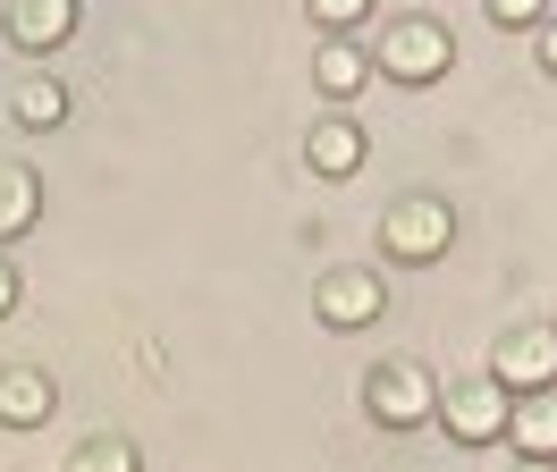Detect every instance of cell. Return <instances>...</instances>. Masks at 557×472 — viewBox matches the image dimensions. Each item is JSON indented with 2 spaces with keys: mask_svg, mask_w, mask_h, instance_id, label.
I'll return each instance as SVG.
<instances>
[{
  "mask_svg": "<svg viewBox=\"0 0 557 472\" xmlns=\"http://www.w3.org/2000/svg\"><path fill=\"white\" fill-rule=\"evenodd\" d=\"M456 42L440 17H388L381 42H372V76H397V85H431V76H448Z\"/></svg>",
  "mask_w": 557,
  "mask_h": 472,
  "instance_id": "6da1fadb",
  "label": "cell"
},
{
  "mask_svg": "<svg viewBox=\"0 0 557 472\" xmlns=\"http://www.w3.org/2000/svg\"><path fill=\"white\" fill-rule=\"evenodd\" d=\"M456 245V211L440 195H406L381 211V253L388 262H440Z\"/></svg>",
  "mask_w": 557,
  "mask_h": 472,
  "instance_id": "7a4b0ae2",
  "label": "cell"
},
{
  "mask_svg": "<svg viewBox=\"0 0 557 472\" xmlns=\"http://www.w3.org/2000/svg\"><path fill=\"white\" fill-rule=\"evenodd\" d=\"M363 405H372V422L381 431H422L431 413H440V380L422 363H381L363 380Z\"/></svg>",
  "mask_w": 557,
  "mask_h": 472,
  "instance_id": "3957f363",
  "label": "cell"
},
{
  "mask_svg": "<svg viewBox=\"0 0 557 472\" xmlns=\"http://www.w3.org/2000/svg\"><path fill=\"white\" fill-rule=\"evenodd\" d=\"M507 413H516V397H507V388H498V380L482 371V380L448 388L431 422H448V438H456V447H498V438H507Z\"/></svg>",
  "mask_w": 557,
  "mask_h": 472,
  "instance_id": "277c9868",
  "label": "cell"
},
{
  "mask_svg": "<svg viewBox=\"0 0 557 472\" xmlns=\"http://www.w3.org/2000/svg\"><path fill=\"white\" fill-rule=\"evenodd\" d=\"M381 303H388V278L381 270H321L313 278V312H321V330H363V321H381Z\"/></svg>",
  "mask_w": 557,
  "mask_h": 472,
  "instance_id": "5b68a950",
  "label": "cell"
},
{
  "mask_svg": "<svg viewBox=\"0 0 557 472\" xmlns=\"http://www.w3.org/2000/svg\"><path fill=\"white\" fill-rule=\"evenodd\" d=\"M490 380H498L507 397L557 388V330H549V321H532V330H507V337H498V355H490Z\"/></svg>",
  "mask_w": 557,
  "mask_h": 472,
  "instance_id": "8992f818",
  "label": "cell"
},
{
  "mask_svg": "<svg viewBox=\"0 0 557 472\" xmlns=\"http://www.w3.org/2000/svg\"><path fill=\"white\" fill-rule=\"evenodd\" d=\"M363 85H372V51H363L355 34H330V42L313 51V94L347 110V101L363 94Z\"/></svg>",
  "mask_w": 557,
  "mask_h": 472,
  "instance_id": "52a82bcc",
  "label": "cell"
},
{
  "mask_svg": "<svg viewBox=\"0 0 557 472\" xmlns=\"http://www.w3.org/2000/svg\"><path fill=\"white\" fill-rule=\"evenodd\" d=\"M51 413H60L51 371H35V363H9V371H0V431H35V422H51Z\"/></svg>",
  "mask_w": 557,
  "mask_h": 472,
  "instance_id": "ba28073f",
  "label": "cell"
},
{
  "mask_svg": "<svg viewBox=\"0 0 557 472\" xmlns=\"http://www.w3.org/2000/svg\"><path fill=\"white\" fill-rule=\"evenodd\" d=\"M0 34H9L17 51H60V42L76 34V0H9Z\"/></svg>",
  "mask_w": 557,
  "mask_h": 472,
  "instance_id": "9c48e42d",
  "label": "cell"
},
{
  "mask_svg": "<svg viewBox=\"0 0 557 472\" xmlns=\"http://www.w3.org/2000/svg\"><path fill=\"white\" fill-rule=\"evenodd\" d=\"M507 438H516L523 464H557V388H532V397H516V413H507Z\"/></svg>",
  "mask_w": 557,
  "mask_h": 472,
  "instance_id": "30bf717a",
  "label": "cell"
},
{
  "mask_svg": "<svg viewBox=\"0 0 557 472\" xmlns=\"http://www.w3.org/2000/svg\"><path fill=\"white\" fill-rule=\"evenodd\" d=\"M305 161H313V177H355V169H363V127H355L347 110L321 119V127L305 135Z\"/></svg>",
  "mask_w": 557,
  "mask_h": 472,
  "instance_id": "8fae6325",
  "label": "cell"
},
{
  "mask_svg": "<svg viewBox=\"0 0 557 472\" xmlns=\"http://www.w3.org/2000/svg\"><path fill=\"white\" fill-rule=\"evenodd\" d=\"M35 220H42V177L26 161H0V245L26 236Z\"/></svg>",
  "mask_w": 557,
  "mask_h": 472,
  "instance_id": "7c38bea8",
  "label": "cell"
},
{
  "mask_svg": "<svg viewBox=\"0 0 557 472\" xmlns=\"http://www.w3.org/2000/svg\"><path fill=\"white\" fill-rule=\"evenodd\" d=\"M9 110H17V127H26V135H51L60 119H69V85H60V76H26Z\"/></svg>",
  "mask_w": 557,
  "mask_h": 472,
  "instance_id": "4fadbf2b",
  "label": "cell"
},
{
  "mask_svg": "<svg viewBox=\"0 0 557 472\" xmlns=\"http://www.w3.org/2000/svg\"><path fill=\"white\" fill-rule=\"evenodd\" d=\"M69 472H144V456H136V438H119V431H94V438H76Z\"/></svg>",
  "mask_w": 557,
  "mask_h": 472,
  "instance_id": "5bb4252c",
  "label": "cell"
},
{
  "mask_svg": "<svg viewBox=\"0 0 557 472\" xmlns=\"http://www.w3.org/2000/svg\"><path fill=\"white\" fill-rule=\"evenodd\" d=\"M305 9H313V26H330V34H355L372 17V0H305Z\"/></svg>",
  "mask_w": 557,
  "mask_h": 472,
  "instance_id": "9a60e30c",
  "label": "cell"
},
{
  "mask_svg": "<svg viewBox=\"0 0 557 472\" xmlns=\"http://www.w3.org/2000/svg\"><path fill=\"white\" fill-rule=\"evenodd\" d=\"M482 9H490V26H507V34H516V26H541V17H549V0H482Z\"/></svg>",
  "mask_w": 557,
  "mask_h": 472,
  "instance_id": "2e32d148",
  "label": "cell"
},
{
  "mask_svg": "<svg viewBox=\"0 0 557 472\" xmlns=\"http://www.w3.org/2000/svg\"><path fill=\"white\" fill-rule=\"evenodd\" d=\"M17 296H26V278H17V262H9V253H0V321H9V312H17Z\"/></svg>",
  "mask_w": 557,
  "mask_h": 472,
  "instance_id": "e0dca14e",
  "label": "cell"
},
{
  "mask_svg": "<svg viewBox=\"0 0 557 472\" xmlns=\"http://www.w3.org/2000/svg\"><path fill=\"white\" fill-rule=\"evenodd\" d=\"M541 67L557 76V17H541Z\"/></svg>",
  "mask_w": 557,
  "mask_h": 472,
  "instance_id": "ac0fdd59",
  "label": "cell"
},
{
  "mask_svg": "<svg viewBox=\"0 0 557 472\" xmlns=\"http://www.w3.org/2000/svg\"><path fill=\"white\" fill-rule=\"evenodd\" d=\"M516 472H549V464H516Z\"/></svg>",
  "mask_w": 557,
  "mask_h": 472,
  "instance_id": "d6986e66",
  "label": "cell"
},
{
  "mask_svg": "<svg viewBox=\"0 0 557 472\" xmlns=\"http://www.w3.org/2000/svg\"><path fill=\"white\" fill-rule=\"evenodd\" d=\"M549 330H557V321H549Z\"/></svg>",
  "mask_w": 557,
  "mask_h": 472,
  "instance_id": "ffe728a7",
  "label": "cell"
}]
</instances>
